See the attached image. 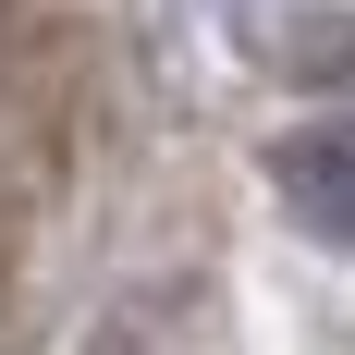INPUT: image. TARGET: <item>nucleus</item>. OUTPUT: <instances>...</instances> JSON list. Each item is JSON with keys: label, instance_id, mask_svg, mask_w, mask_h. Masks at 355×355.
Listing matches in <instances>:
<instances>
[{"label": "nucleus", "instance_id": "obj_1", "mask_svg": "<svg viewBox=\"0 0 355 355\" xmlns=\"http://www.w3.org/2000/svg\"><path fill=\"white\" fill-rule=\"evenodd\" d=\"M282 196L319 245H355V123H306L282 147Z\"/></svg>", "mask_w": 355, "mask_h": 355}]
</instances>
